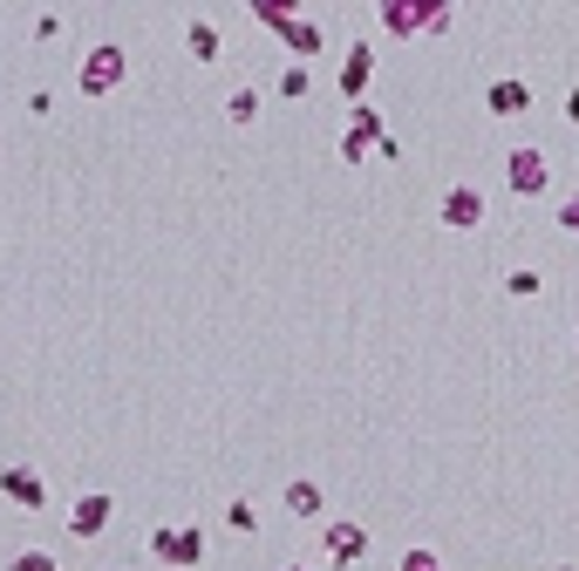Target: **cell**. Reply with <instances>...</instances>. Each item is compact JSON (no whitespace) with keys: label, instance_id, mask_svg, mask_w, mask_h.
<instances>
[{"label":"cell","instance_id":"2","mask_svg":"<svg viewBox=\"0 0 579 571\" xmlns=\"http://www.w3.org/2000/svg\"><path fill=\"white\" fill-rule=\"evenodd\" d=\"M546 177H553V171H546V157H538V150H518V157H512V191L532 197V191H546Z\"/></svg>","mask_w":579,"mask_h":571},{"label":"cell","instance_id":"6","mask_svg":"<svg viewBox=\"0 0 579 571\" xmlns=\"http://www.w3.org/2000/svg\"><path fill=\"white\" fill-rule=\"evenodd\" d=\"M109 517V497H89V504H75V530H83V538H89V530Z\"/></svg>","mask_w":579,"mask_h":571},{"label":"cell","instance_id":"12","mask_svg":"<svg viewBox=\"0 0 579 571\" xmlns=\"http://www.w3.org/2000/svg\"><path fill=\"white\" fill-rule=\"evenodd\" d=\"M403 571H443V564H430V551H416V558H409Z\"/></svg>","mask_w":579,"mask_h":571},{"label":"cell","instance_id":"1","mask_svg":"<svg viewBox=\"0 0 579 571\" xmlns=\"http://www.w3.org/2000/svg\"><path fill=\"white\" fill-rule=\"evenodd\" d=\"M150 551L171 558V564H199V530H158V538H150Z\"/></svg>","mask_w":579,"mask_h":571},{"label":"cell","instance_id":"11","mask_svg":"<svg viewBox=\"0 0 579 571\" xmlns=\"http://www.w3.org/2000/svg\"><path fill=\"white\" fill-rule=\"evenodd\" d=\"M559 225H566V231H579V197H566V212H559Z\"/></svg>","mask_w":579,"mask_h":571},{"label":"cell","instance_id":"4","mask_svg":"<svg viewBox=\"0 0 579 571\" xmlns=\"http://www.w3.org/2000/svg\"><path fill=\"white\" fill-rule=\"evenodd\" d=\"M328 545H334L341 564H355V558H362V530H355V524H334V530H328Z\"/></svg>","mask_w":579,"mask_h":571},{"label":"cell","instance_id":"9","mask_svg":"<svg viewBox=\"0 0 579 571\" xmlns=\"http://www.w3.org/2000/svg\"><path fill=\"white\" fill-rule=\"evenodd\" d=\"M450 218H457V225H471V218H478V197H471V191H457V197H450Z\"/></svg>","mask_w":579,"mask_h":571},{"label":"cell","instance_id":"8","mask_svg":"<svg viewBox=\"0 0 579 571\" xmlns=\"http://www.w3.org/2000/svg\"><path fill=\"white\" fill-rule=\"evenodd\" d=\"M491 109H525V82H497V89H491Z\"/></svg>","mask_w":579,"mask_h":571},{"label":"cell","instance_id":"7","mask_svg":"<svg viewBox=\"0 0 579 571\" xmlns=\"http://www.w3.org/2000/svg\"><path fill=\"white\" fill-rule=\"evenodd\" d=\"M287 504H293L300 517H314V510H321V489H314V483H293V489H287Z\"/></svg>","mask_w":579,"mask_h":571},{"label":"cell","instance_id":"5","mask_svg":"<svg viewBox=\"0 0 579 571\" xmlns=\"http://www.w3.org/2000/svg\"><path fill=\"white\" fill-rule=\"evenodd\" d=\"M8 489H14V504H21V510H34V504H42V483H34L28 470H14V476H8Z\"/></svg>","mask_w":579,"mask_h":571},{"label":"cell","instance_id":"13","mask_svg":"<svg viewBox=\"0 0 579 571\" xmlns=\"http://www.w3.org/2000/svg\"><path fill=\"white\" fill-rule=\"evenodd\" d=\"M566 109H572V122H579V89H572V103H566Z\"/></svg>","mask_w":579,"mask_h":571},{"label":"cell","instance_id":"10","mask_svg":"<svg viewBox=\"0 0 579 571\" xmlns=\"http://www.w3.org/2000/svg\"><path fill=\"white\" fill-rule=\"evenodd\" d=\"M14 571H55V558H42V551H34V558H21Z\"/></svg>","mask_w":579,"mask_h":571},{"label":"cell","instance_id":"3","mask_svg":"<svg viewBox=\"0 0 579 571\" xmlns=\"http://www.w3.org/2000/svg\"><path fill=\"white\" fill-rule=\"evenodd\" d=\"M116 75H124V49H96L83 82H89V89H103V82H116Z\"/></svg>","mask_w":579,"mask_h":571}]
</instances>
